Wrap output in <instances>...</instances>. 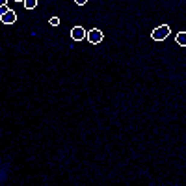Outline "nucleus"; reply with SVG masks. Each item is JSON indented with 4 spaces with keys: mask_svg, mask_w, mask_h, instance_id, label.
Returning <instances> with one entry per match:
<instances>
[{
    "mask_svg": "<svg viewBox=\"0 0 186 186\" xmlns=\"http://www.w3.org/2000/svg\"><path fill=\"white\" fill-rule=\"evenodd\" d=\"M168 36H169V26L168 24H162V26H158V28H155L151 32V37L155 41H164Z\"/></svg>",
    "mask_w": 186,
    "mask_h": 186,
    "instance_id": "f257e3e1",
    "label": "nucleus"
},
{
    "mask_svg": "<svg viewBox=\"0 0 186 186\" xmlns=\"http://www.w3.org/2000/svg\"><path fill=\"white\" fill-rule=\"evenodd\" d=\"M86 39L90 41L91 45H99V43H102L104 36H102V32H101L99 28H93V30H90V32H86Z\"/></svg>",
    "mask_w": 186,
    "mask_h": 186,
    "instance_id": "f03ea898",
    "label": "nucleus"
},
{
    "mask_svg": "<svg viewBox=\"0 0 186 186\" xmlns=\"http://www.w3.org/2000/svg\"><path fill=\"white\" fill-rule=\"evenodd\" d=\"M71 37H73L74 41H82V39H86V30H84L82 26H74V28L71 30Z\"/></svg>",
    "mask_w": 186,
    "mask_h": 186,
    "instance_id": "7ed1b4c3",
    "label": "nucleus"
},
{
    "mask_svg": "<svg viewBox=\"0 0 186 186\" xmlns=\"http://www.w3.org/2000/svg\"><path fill=\"white\" fill-rule=\"evenodd\" d=\"M0 20H2L4 24H13L15 20H17V13H15V11H11V9H8V11H6L2 17H0Z\"/></svg>",
    "mask_w": 186,
    "mask_h": 186,
    "instance_id": "20e7f679",
    "label": "nucleus"
},
{
    "mask_svg": "<svg viewBox=\"0 0 186 186\" xmlns=\"http://www.w3.org/2000/svg\"><path fill=\"white\" fill-rule=\"evenodd\" d=\"M175 39H177V43H179L181 47H186V32H179Z\"/></svg>",
    "mask_w": 186,
    "mask_h": 186,
    "instance_id": "39448f33",
    "label": "nucleus"
},
{
    "mask_svg": "<svg viewBox=\"0 0 186 186\" xmlns=\"http://www.w3.org/2000/svg\"><path fill=\"white\" fill-rule=\"evenodd\" d=\"M23 4H24V8L30 11V9H34V8L37 6V0H23Z\"/></svg>",
    "mask_w": 186,
    "mask_h": 186,
    "instance_id": "423d86ee",
    "label": "nucleus"
},
{
    "mask_svg": "<svg viewBox=\"0 0 186 186\" xmlns=\"http://www.w3.org/2000/svg\"><path fill=\"white\" fill-rule=\"evenodd\" d=\"M49 24H50V26H58V24H60V19H58V17H50V19H49Z\"/></svg>",
    "mask_w": 186,
    "mask_h": 186,
    "instance_id": "0eeeda50",
    "label": "nucleus"
},
{
    "mask_svg": "<svg viewBox=\"0 0 186 186\" xmlns=\"http://www.w3.org/2000/svg\"><path fill=\"white\" fill-rule=\"evenodd\" d=\"M8 9H9V8H8V4H4V6H0V17H2V15H4V13L8 11Z\"/></svg>",
    "mask_w": 186,
    "mask_h": 186,
    "instance_id": "6e6552de",
    "label": "nucleus"
},
{
    "mask_svg": "<svg viewBox=\"0 0 186 186\" xmlns=\"http://www.w3.org/2000/svg\"><path fill=\"white\" fill-rule=\"evenodd\" d=\"M74 2H76V4H78V6H84V4L87 2V0H74Z\"/></svg>",
    "mask_w": 186,
    "mask_h": 186,
    "instance_id": "1a4fd4ad",
    "label": "nucleus"
},
{
    "mask_svg": "<svg viewBox=\"0 0 186 186\" xmlns=\"http://www.w3.org/2000/svg\"><path fill=\"white\" fill-rule=\"evenodd\" d=\"M4 4H8V0H0V6H4Z\"/></svg>",
    "mask_w": 186,
    "mask_h": 186,
    "instance_id": "9d476101",
    "label": "nucleus"
},
{
    "mask_svg": "<svg viewBox=\"0 0 186 186\" xmlns=\"http://www.w3.org/2000/svg\"><path fill=\"white\" fill-rule=\"evenodd\" d=\"M15 2H23V0H15Z\"/></svg>",
    "mask_w": 186,
    "mask_h": 186,
    "instance_id": "9b49d317",
    "label": "nucleus"
}]
</instances>
